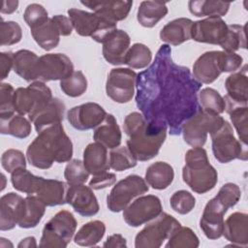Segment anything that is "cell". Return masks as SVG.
Returning <instances> with one entry per match:
<instances>
[{
	"label": "cell",
	"instance_id": "6da1fadb",
	"mask_svg": "<svg viewBox=\"0 0 248 248\" xmlns=\"http://www.w3.org/2000/svg\"><path fill=\"white\" fill-rule=\"evenodd\" d=\"M136 87L137 107L153 130L167 128L178 136L183 123L202 108V83L187 67L173 62L169 45H162L154 61L137 75Z\"/></svg>",
	"mask_w": 248,
	"mask_h": 248
},
{
	"label": "cell",
	"instance_id": "7a4b0ae2",
	"mask_svg": "<svg viewBox=\"0 0 248 248\" xmlns=\"http://www.w3.org/2000/svg\"><path fill=\"white\" fill-rule=\"evenodd\" d=\"M73 142L61 123L43 129L28 145L27 161L33 167L47 170L53 163H66L72 160Z\"/></svg>",
	"mask_w": 248,
	"mask_h": 248
},
{
	"label": "cell",
	"instance_id": "3957f363",
	"mask_svg": "<svg viewBox=\"0 0 248 248\" xmlns=\"http://www.w3.org/2000/svg\"><path fill=\"white\" fill-rule=\"evenodd\" d=\"M123 129L128 137L127 147L140 162L149 161L158 155L168 132L167 128L151 129L144 116L138 111H133L125 117Z\"/></svg>",
	"mask_w": 248,
	"mask_h": 248
},
{
	"label": "cell",
	"instance_id": "277c9868",
	"mask_svg": "<svg viewBox=\"0 0 248 248\" xmlns=\"http://www.w3.org/2000/svg\"><path fill=\"white\" fill-rule=\"evenodd\" d=\"M182 178L189 188L200 194L211 191L218 181V173L209 163L207 152L202 147H193L185 153Z\"/></svg>",
	"mask_w": 248,
	"mask_h": 248
},
{
	"label": "cell",
	"instance_id": "5b68a950",
	"mask_svg": "<svg viewBox=\"0 0 248 248\" xmlns=\"http://www.w3.org/2000/svg\"><path fill=\"white\" fill-rule=\"evenodd\" d=\"M242 56L235 52L210 50L202 53L193 65L192 75L200 83L209 84L222 73H233L241 68Z\"/></svg>",
	"mask_w": 248,
	"mask_h": 248
},
{
	"label": "cell",
	"instance_id": "8992f818",
	"mask_svg": "<svg viewBox=\"0 0 248 248\" xmlns=\"http://www.w3.org/2000/svg\"><path fill=\"white\" fill-rule=\"evenodd\" d=\"M67 13L76 32L79 36L90 37L97 43L103 44L117 30L116 22L95 13H89L77 8H71Z\"/></svg>",
	"mask_w": 248,
	"mask_h": 248
},
{
	"label": "cell",
	"instance_id": "52a82bcc",
	"mask_svg": "<svg viewBox=\"0 0 248 248\" xmlns=\"http://www.w3.org/2000/svg\"><path fill=\"white\" fill-rule=\"evenodd\" d=\"M77 226V220L72 212L68 210L58 211L45 224L39 246L45 248L67 247L76 232Z\"/></svg>",
	"mask_w": 248,
	"mask_h": 248
},
{
	"label": "cell",
	"instance_id": "ba28073f",
	"mask_svg": "<svg viewBox=\"0 0 248 248\" xmlns=\"http://www.w3.org/2000/svg\"><path fill=\"white\" fill-rule=\"evenodd\" d=\"M225 119L219 114L200 109L182 125L181 134L184 141L192 147H202L207 140V135L218 130Z\"/></svg>",
	"mask_w": 248,
	"mask_h": 248
},
{
	"label": "cell",
	"instance_id": "9c48e42d",
	"mask_svg": "<svg viewBox=\"0 0 248 248\" xmlns=\"http://www.w3.org/2000/svg\"><path fill=\"white\" fill-rule=\"evenodd\" d=\"M214 158L222 163H230L235 159H248L247 145L238 140L233 134L232 125L225 120L223 125L210 134Z\"/></svg>",
	"mask_w": 248,
	"mask_h": 248
},
{
	"label": "cell",
	"instance_id": "30bf717a",
	"mask_svg": "<svg viewBox=\"0 0 248 248\" xmlns=\"http://www.w3.org/2000/svg\"><path fill=\"white\" fill-rule=\"evenodd\" d=\"M181 226L173 216L161 212L140 231L135 237L136 248H159L170 234Z\"/></svg>",
	"mask_w": 248,
	"mask_h": 248
},
{
	"label": "cell",
	"instance_id": "8fae6325",
	"mask_svg": "<svg viewBox=\"0 0 248 248\" xmlns=\"http://www.w3.org/2000/svg\"><path fill=\"white\" fill-rule=\"evenodd\" d=\"M148 190V184L141 176L130 174L112 187L107 197V206L111 212L123 211L135 198Z\"/></svg>",
	"mask_w": 248,
	"mask_h": 248
},
{
	"label": "cell",
	"instance_id": "7c38bea8",
	"mask_svg": "<svg viewBox=\"0 0 248 248\" xmlns=\"http://www.w3.org/2000/svg\"><path fill=\"white\" fill-rule=\"evenodd\" d=\"M50 88L43 81H33L27 87H18L15 91V108L20 115L30 114L52 99Z\"/></svg>",
	"mask_w": 248,
	"mask_h": 248
},
{
	"label": "cell",
	"instance_id": "4fadbf2b",
	"mask_svg": "<svg viewBox=\"0 0 248 248\" xmlns=\"http://www.w3.org/2000/svg\"><path fill=\"white\" fill-rule=\"evenodd\" d=\"M137 75L130 68L111 69L106 82L108 97L115 103H129L135 95Z\"/></svg>",
	"mask_w": 248,
	"mask_h": 248
},
{
	"label": "cell",
	"instance_id": "5bb4252c",
	"mask_svg": "<svg viewBox=\"0 0 248 248\" xmlns=\"http://www.w3.org/2000/svg\"><path fill=\"white\" fill-rule=\"evenodd\" d=\"M162 209L161 201L157 196H141L123 210V219L128 226L137 228L155 219Z\"/></svg>",
	"mask_w": 248,
	"mask_h": 248
},
{
	"label": "cell",
	"instance_id": "9a60e30c",
	"mask_svg": "<svg viewBox=\"0 0 248 248\" xmlns=\"http://www.w3.org/2000/svg\"><path fill=\"white\" fill-rule=\"evenodd\" d=\"M74 72L72 60L64 53H47L39 57L37 81L62 80Z\"/></svg>",
	"mask_w": 248,
	"mask_h": 248
},
{
	"label": "cell",
	"instance_id": "2e32d148",
	"mask_svg": "<svg viewBox=\"0 0 248 248\" xmlns=\"http://www.w3.org/2000/svg\"><path fill=\"white\" fill-rule=\"evenodd\" d=\"M107 114L102 106L88 102L72 108L67 112V120L76 130L86 131L99 126Z\"/></svg>",
	"mask_w": 248,
	"mask_h": 248
},
{
	"label": "cell",
	"instance_id": "e0dca14e",
	"mask_svg": "<svg viewBox=\"0 0 248 248\" xmlns=\"http://www.w3.org/2000/svg\"><path fill=\"white\" fill-rule=\"evenodd\" d=\"M228 31V24L219 16H209L193 21L191 39L198 43L219 45L223 42Z\"/></svg>",
	"mask_w": 248,
	"mask_h": 248
},
{
	"label": "cell",
	"instance_id": "ac0fdd59",
	"mask_svg": "<svg viewBox=\"0 0 248 248\" xmlns=\"http://www.w3.org/2000/svg\"><path fill=\"white\" fill-rule=\"evenodd\" d=\"M66 203H69L77 213L83 217L94 216L100 210L93 189L85 184L69 185Z\"/></svg>",
	"mask_w": 248,
	"mask_h": 248
},
{
	"label": "cell",
	"instance_id": "d6986e66",
	"mask_svg": "<svg viewBox=\"0 0 248 248\" xmlns=\"http://www.w3.org/2000/svg\"><path fill=\"white\" fill-rule=\"evenodd\" d=\"M247 64H245L241 70L233 72L225 80V88L227 91V95L224 97L226 112L237 107L247 106Z\"/></svg>",
	"mask_w": 248,
	"mask_h": 248
},
{
	"label": "cell",
	"instance_id": "ffe728a7",
	"mask_svg": "<svg viewBox=\"0 0 248 248\" xmlns=\"http://www.w3.org/2000/svg\"><path fill=\"white\" fill-rule=\"evenodd\" d=\"M227 211L228 209L215 198L206 202L200 220V228L208 239L215 240L222 236L224 215Z\"/></svg>",
	"mask_w": 248,
	"mask_h": 248
},
{
	"label": "cell",
	"instance_id": "44dd1931",
	"mask_svg": "<svg viewBox=\"0 0 248 248\" xmlns=\"http://www.w3.org/2000/svg\"><path fill=\"white\" fill-rule=\"evenodd\" d=\"M25 198L10 192L3 195L0 199V230H13L24 215Z\"/></svg>",
	"mask_w": 248,
	"mask_h": 248
},
{
	"label": "cell",
	"instance_id": "7402d4cb",
	"mask_svg": "<svg viewBox=\"0 0 248 248\" xmlns=\"http://www.w3.org/2000/svg\"><path fill=\"white\" fill-rule=\"evenodd\" d=\"M66 111L65 104L58 98H52L47 104L37 111L28 114V119L34 124L37 133L43 129L61 123Z\"/></svg>",
	"mask_w": 248,
	"mask_h": 248
},
{
	"label": "cell",
	"instance_id": "603a6c76",
	"mask_svg": "<svg viewBox=\"0 0 248 248\" xmlns=\"http://www.w3.org/2000/svg\"><path fill=\"white\" fill-rule=\"evenodd\" d=\"M129 34L121 29L114 31L103 43V56L109 64L118 66L124 64L126 53L130 47Z\"/></svg>",
	"mask_w": 248,
	"mask_h": 248
},
{
	"label": "cell",
	"instance_id": "cb8c5ba5",
	"mask_svg": "<svg viewBox=\"0 0 248 248\" xmlns=\"http://www.w3.org/2000/svg\"><path fill=\"white\" fill-rule=\"evenodd\" d=\"M93 13L117 23L125 19L133 6V1H80Z\"/></svg>",
	"mask_w": 248,
	"mask_h": 248
},
{
	"label": "cell",
	"instance_id": "d4e9b609",
	"mask_svg": "<svg viewBox=\"0 0 248 248\" xmlns=\"http://www.w3.org/2000/svg\"><path fill=\"white\" fill-rule=\"evenodd\" d=\"M233 246L246 247L248 244V215L244 212H233L224 221L223 234Z\"/></svg>",
	"mask_w": 248,
	"mask_h": 248
},
{
	"label": "cell",
	"instance_id": "484cf974",
	"mask_svg": "<svg viewBox=\"0 0 248 248\" xmlns=\"http://www.w3.org/2000/svg\"><path fill=\"white\" fill-rule=\"evenodd\" d=\"M69 184L56 179L41 178L36 196L46 205L56 206L66 203Z\"/></svg>",
	"mask_w": 248,
	"mask_h": 248
},
{
	"label": "cell",
	"instance_id": "4316f807",
	"mask_svg": "<svg viewBox=\"0 0 248 248\" xmlns=\"http://www.w3.org/2000/svg\"><path fill=\"white\" fill-rule=\"evenodd\" d=\"M83 164L92 175H99L109 170L108 148L99 142L89 143L83 150Z\"/></svg>",
	"mask_w": 248,
	"mask_h": 248
},
{
	"label": "cell",
	"instance_id": "83f0119b",
	"mask_svg": "<svg viewBox=\"0 0 248 248\" xmlns=\"http://www.w3.org/2000/svg\"><path fill=\"white\" fill-rule=\"evenodd\" d=\"M193 20L186 17L175 18L168 22L160 31V39L167 45L179 46L191 40Z\"/></svg>",
	"mask_w": 248,
	"mask_h": 248
},
{
	"label": "cell",
	"instance_id": "f1b7e54d",
	"mask_svg": "<svg viewBox=\"0 0 248 248\" xmlns=\"http://www.w3.org/2000/svg\"><path fill=\"white\" fill-rule=\"evenodd\" d=\"M93 139L96 142L105 147L113 149L120 145L122 134L115 117L112 114H107L104 121L95 128Z\"/></svg>",
	"mask_w": 248,
	"mask_h": 248
},
{
	"label": "cell",
	"instance_id": "f546056e",
	"mask_svg": "<svg viewBox=\"0 0 248 248\" xmlns=\"http://www.w3.org/2000/svg\"><path fill=\"white\" fill-rule=\"evenodd\" d=\"M38 61L39 56L34 51L19 49L14 52L13 70L17 76L28 82L37 81Z\"/></svg>",
	"mask_w": 248,
	"mask_h": 248
},
{
	"label": "cell",
	"instance_id": "4dcf8cb0",
	"mask_svg": "<svg viewBox=\"0 0 248 248\" xmlns=\"http://www.w3.org/2000/svg\"><path fill=\"white\" fill-rule=\"evenodd\" d=\"M174 170L173 168L162 161L151 164L145 171L144 180L155 190L167 189L173 181Z\"/></svg>",
	"mask_w": 248,
	"mask_h": 248
},
{
	"label": "cell",
	"instance_id": "1f68e13d",
	"mask_svg": "<svg viewBox=\"0 0 248 248\" xmlns=\"http://www.w3.org/2000/svg\"><path fill=\"white\" fill-rule=\"evenodd\" d=\"M168 12L165 2L142 1L137 12V19L141 26L152 28L167 16Z\"/></svg>",
	"mask_w": 248,
	"mask_h": 248
},
{
	"label": "cell",
	"instance_id": "d6a6232c",
	"mask_svg": "<svg viewBox=\"0 0 248 248\" xmlns=\"http://www.w3.org/2000/svg\"><path fill=\"white\" fill-rule=\"evenodd\" d=\"M30 31L34 41L46 51L55 48L60 42V31L51 17Z\"/></svg>",
	"mask_w": 248,
	"mask_h": 248
},
{
	"label": "cell",
	"instance_id": "836d02e7",
	"mask_svg": "<svg viewBox=\"0 0 248 248\" xmlns=\"http://www.w3.org/2000/svg\"><path fill=\"white\" fill-rule=\"evenodd\" d=\"M106 232V225L100 220H93L81 226L74 237L76 244L79 246H95L97 245Z\"/></svg>",
	"mask_w": 248,
	"mask_h": 248
},
{
	"label": "cell",
	"instance_id": "e575fe53",
	"mask_svg": "<svg viewBox=\"0 0 248 248\" xmlns=\"http://www.w3.org/2000/svg\"><path fill=\"white\" fill-rule=\"evenodd\" d=\"M231 3L224 1L208 0H191L188 2V8L192 15L198 17L202 16H223L229 9Z\"/></svg>",
	"mask_w": 248,
	"mask_h": 248
},
{
	"label": "cell",
	"instance_id": "d590c367",
	"mask_svg": "<svg viewBox=\"0 0 248 248\" xmlns=\"http://www.w3.org/2000/svg\"><path fill=\"white\" fill-rule=\"evenodd\" d=\"M46 206L37 196L28 195L25 198L24 215L17 226L22 229L37 227L46 212Z\"/></svg>",
	"mask_w": 248,
	"mask_h": 248
},
{
	"label": "cell",
	"instance_id": "8d00e7d4",
	"mask_svg": "<svg viewBox=\"0 0 248 248\" xmlns=\"http://www.w3.org/2000/svg\"><path fill=\"white\" fill-rule=\"evenodd\" d=\"M0 132L3 135L25 139L31 134V123L24 115L14 114L9 118H0Z\"/></svg>",
	"mask_w": 248,
	"mask_h": 248
},
{
	"label": "cell",
	"instance_id": "74e56055",
	"mask_svg": "<svg viewBox=\"0 0 248 248\" xmlns=\"http://www.w3.org/2000/svg\"><path fill=\"white\" fill-rule=\"evenodd\" d=\"M41 176L34 175L26 168H19L11 173V182L13 187L21 193L27 195L36 194Z\"/></svg>",
	"mask_w": 248,
	"mask_h": 248
},
{
	"label": "cell",
	"instance_id": "f35d334b",
	"mask_svg": "<svg viewBox=\"0 0 248 248\" xmlns=\"http://www.w3.org/2000/svg\"><path fill=\"white\" fill-rule=\"evenodd\" d=\"M198 100L202 109L214 113L221 114L226 109V102L221 94L211 87H205L199 91Z\"/></svg>",
	"mask_w": 248,
	"mask_h": 248
},
{
	"label": "cell",
	"instance_id": "ab89813d",
	"mask_svg": "<svg viewBox=\"0 0 248 248\" xmlns=\"http://www.w3.org/2000/svg\"><path fill=\"white\" fill-rule=\"evenodd\" d=\"M152 61V52L150 48L140 43H136L129 47L124 64L131 69H144L147 68Z\"/></svg>",
	"mask_w": 248,
	"mask_h": 248
},
{
	"label": "cell",
	"instance_id": "60d3db41",
	"mask_svg": "<svg viewBox=\"0 0 248 248\" xmlns=\"http://www.w3.org/2000/svg\"><path fill=\"white\" fill-rule=\"evenodd\" d=\"M246 25L229 24L225 39L220 44V46L226 52H235L239 48H246Z\"/></svg>",
	"mask_w": 248,
	"mask_h": 248
},
{
	"label": "cell",
	"instance_id": "b9f144b4",
	"mask_svg": "<svg viewBox=\"0 0 248 248\" xmlns=\"http://www.w3.org/2000/svg\"><path fill=\"white\" fill-rule=\"evenodd\" d=\"M200 240L197 234L188 227L180 226L169 237L167 248H197Z\"/></svg>",
	"mask_w": 248,
	"mask_h": 248
},
{
	"label": "cell",
	"instance_id": "7bdbcfd3",
	"mask_svg": "<svg viewBox=\"0 0 248 248\" xmlns=\"http://www.w3.org/2000/svg\"><path fill=\"white\" fill-rule=\"evenodd\" d=\"M87 79L81 71H74L69 77L60 80V88L69 97H79L87 89Z\"/></svg>",
	"mask_w": 248,
	"mask_h": 248
},
{
	"label": "cell",
	"instance_id": "ee69618b",
	"mask_svg": "<svg viewBox=\"0 0 248 248\" xmlns=\"http://www.w3.org/2000/svg\"><path fill=\"white\" fill-rule=\"evenodd\" d=\"M138 160L127 146L113 148L109 152V167L116 171H123L137 166Z\"/></svg>",
	"mask_w": 248,
	"mask_h": 248
},
{
	"label": "cell",
	"instance_id": "f6af8a7d",
	"mask_svg": "<svg viewBox=\"0 0 248 248\" xmlns=\"http://www.w3.org/2000/svg\"><path fill=\"white\" fill-rule=\"evenodd\" d=\"M89 174L83 161L78 159L70 160L64 170V177L69 185L84 184L89 178Z\"/></svg>",
	"mask_w": 248,
	"mask_h": 248
},
{
	"label": "cell",
	"instance_id": "bcb514c9",
	"mask_svg": "<svg viewBox=\"0 0 248 248\" xmlns=\"http://www.w3.org/2000/svg\"><path fill=\"white\" fill-rule=\"evenodd\" d=\"M230 115L231 121L235 128L239 140L247 145L248 134V107H237L227 112Z\"/></svg>",
	"mask_w": 248,
	"mask_h": 248
},
{
	"label": "cell",
	"instance_id": "7dc6e473",
	"mask_svg": "<svg viewBox=\"0 0 248 248\" xmlns=\"http://www.w3.org/2000/svg\"><path fill=\"white\" fill-rule=\"evenodd\" d=\"M170 204L174 212L185 215L194 209L196 199L190 192L186 190H178L171 195Z\"/></svg>",
	"mask_w": 248,
	"mask_h": 248
},
{
	"label": "cell",
	"instance_id": "c3c4849f",
	"mask_svg": "<svg viewBox=\"0 0 248 248\" xmlns=\"http://www.w3.org/2000/svg\"><path fill=\"white\" fill-rule=\"evenodd\" d=\"M15 88L12 84H0V118H9L15 114Z\"/></svg>",
	"mask_w": 248,
	"mask_h": 248
},
{
	"label": "cell",
	"instance_id": "681fc988",
	"mask_svg": "<svg viewBox=\"0 0 248 248\" xmlns=\"http://www.w3.org/2000/svg\"><path fill=\"white\" fill-rule=\"evenodd\" d=\"M22 39V29L16 21H4L0 23L1 46H12L17 44Z\"/></svg>",
	"mask_w": 248,
	"mask_h": 248
},
{
	"label": "cell",
	"instance_id": "f907efd6",
	"mask_svg": "<svg viewBox=\"0 0 248 248\" xmlns=\"http://www.w3.org/2000/svg\"><path fill=\"white\" fill-rule=\"evenodd\" d=\"M218 200L227 209L233 207L241 198V190L235 183L229 182L224 184L214 197Z\"/></svg>",
	"mask_w": 248,
	"mask_h": 248
},
{
	"label": "cell",
	"instance_id": "816d5d0a",
	"mask_svg": "<svg viewBox=\"0 0 248 248\" xmlns=\"http://www.w3.org/2000/svg\"><path fill=\"white\" fill-rule=\"evenodd\" d=\"M23 18L30 29H33L45 23L49 17L47 11L44 8V6L38 3H32L25 8Z\"/></svg>",
	"mask_w": 248,
	"mask_h": 248
},
{
	"label": "cell",
	"instance_id": "f5cc1de1",
	"mask_svg": "<svg viewBox=\"0 0 248 248\" xmlns=\"http://www.w3.org/2000/svg\"><path fill=\"white\" fill-rule=\"evenodd\" d=\"M1 165L7 172L12 173L16 169L26 168L25 155L18 149H7L1 156Z\"/></svg>",
	"mask_w": 248,
	"mask_h": 248
},
{
	"label": "cell",
	"instance_id": "db71d44e",
	"mask_svg": "<svg viewBox=\"0 0 248 248\" xmlns=\"http://www.w3.org/2000/svg\"><path fill=\"white\" fill-rule=\"evenodd\" d=\"M116 182V175L112 172H104L99 175H93L89 181V187L93 190H101L114 185Z\"/></svg>",
	"mask_w": 248,
	"mask_h": 248
},
{
	"label": "cell",
	"instance_id": "11a10c76",
	"mask_svg": "<svg viewBox=\"0 0 248 248\" xmlns=\"http://www.w3.org/2000/svg\"><path fill=\"white\" fill-rule=\"evenodd\" d=\"M51 18L57 25L61 36H70L72 34L74 27L71 19L68 16L63 15H56Z\"/></svg>",
	"mask_w": 248,
	"mask_h": 248
},
{
	"label": "cell",
	"instance_id": "9f6ffc18",
	"mask_svg": "<svg viewBox=\"0 0 248 248\" xmlns=\"http://www.w3.org/2000/svg\"><path fill=\"white\" fill-rule=\"evenodd\" d=\"M14 64V53L11 51L0 53V69H1V79L4 80L13 69Z\"/></svg>",
	"mask_w": 248,
	"mask_h": 248
},
{
	"label": "cell",
	"instance_id": "6f0895ef",
	"mask_svg": "<svg viewBox=\"0 0 248 248\" xmlns=\"http://www.w3.org/2000/svg\"><path fill=\"white\" fill-rule=\"evenodd\" d=\"M103 246L107 248H115V247L123 248V247H127V240L120 233H113L107 238Z\"/></svg>",
	"mask_w": 248,
	"mask_h": 248
},
{
	"label": "cell",
	"instance_id": "680465c9",
	"mask_svg": "<svg viewBox=\"0 0 248 248\" xmlns=\"http://www.w3.org/2000/svg\"><path fill=\"white\" fill-rule=\"evenodd\" d=\"M18 7V1L17 0H12V1H3L2 7H1V14H13L17 10Z\"/></svg>",
	"mask_w": 248,
	"mask_h": 248
},
{
	"label": "cell",
	"instance_id": "91938a15",
	"mask_svg": "<svg viewBox=\"0 0 248 248\" xmlns=\"http://www.w3.org/2000/svg\"><path fill=\"white\" fill-rule=\"evenodd\" d=\"M18 248H29V247H37V242H36V238L34 236H27L23 239H21V241L17 244Z\"/></svg>",
	"mask_w": 248,
	"mask_h": 248
},
{
	"label": "cell",
	"instance_id": "94428289",
	"mask_svg": "<svg viewBox=\"0 0 248 248\" xmlns=\"http://www.w3.org/2000/svg\"><path fill=\"white\" fill-rule=\"evenodd\" d=\"M1 176H2V178H3V185H2L1 190H4V188H5V180H6V177H5V175H4L3 173L1 174Z\"/></svg>",
	"mask_w": 248,
	"mask_h": 248
}]
</instances>
